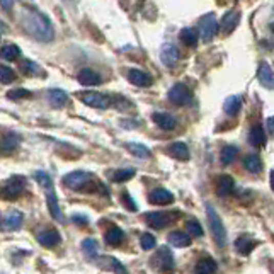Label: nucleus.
<instances>
[{
    "label": "nucleus",
    "instance_id": "f257e3e1",
    "mask_svg": "<svg viewBox=\"0 0 274 274\" xmlns=\"http://www.w3.org/2000/svg\"><path fill=\"white\" fill-rule=\"evenodd\" d=\"M23 28L29 36L34 39L41 41V43H51L55 38V29L51 24L50 17L36 9H26L23 12Z\"/></svg>",
    "mask_w": 274,
    "mask_h": 274
},
{
    "label": "nucleus",
    "instance_id": "f03ea898",
    "mask_svg": "<svg viewBox=\"0 0 274 274\" xmlns=\"http://www.w3.org/2000/svg\"><path fill=\"white\" fill-rule=\"evenodd\" d=\"M34 179L39 182V186L45 189L46 193V204H48V209L51 213V217L55 220L61 221V209H60V204H58V198H56V193H55V187H53V181H51V177L48 176L46 172L43 171H38L34 174Z\"/></svg>",
    "mask_w": 274,
    "mask_h": 274
},
{
    "label": "nucleus",
    "instance_id": "7ed1b4c3",
    "mask_svg": "<svg viewBox=\"0 0 274 274\" xmlns=\"http://www.w3.org/2000/svg\"><path fill=\"white\" fill-rule=\"evenodd\" d=\"M206 215H208L209 230H212L215 242H217L218 247H225L226 245V231H225L223 221H221V218L218 217V213L215 212V208L212 204H206Z\"/></svg>",
    "mask_w": 274,
    "mask_h": 274
},
{
    "label": "nucleus",
    "instance_id": "20e7f679",
    "mask_svg": "<svg viewBox=\"0 0 274 274\" xmlns=\"http://www.w3.org/2000/svg\"><path fill=\"white\" fill-rule=\"evenodd\" d=\"M199 36H201L203 41H206V43H209V41H213L215 36L218 34V29H220V24L217 17H215V14H206L203 15L201 19H199Z\"/></svg>",
    "mask_w": 274,
    "mask_h": 274
},
{
    "label": "nucleus",
    "instance_id": "39448f33",
    "mask_svg": "<svg viewBox=\"0 0 274 274\" xmlns=\"http://www.w3.org/2000/svg\"><path fill=\"white\" fill-rule=\"evenodd\" d=\"M91 182H92V176L83 171H73L63 177V184L67 187L73 189V191H83Z\"/></svg>",
    "mask_w": 274,
    "mask_h": 274
},
{
    "label": "nucleus",
    "instance_id": "423d86ee",
    "mask_svg": "<svg viewBox=\"0 0 274 274\" xmlns=\"http://www.w3.org/2000/svg\"><path fill=\"white\" fill-rule=\"evenodd\" d=\"M24 189H26V179L23 176H14L0 189V196L5 199H15L23 194Z\"/></svg>",
    "mask_w": 274,
    "mask_h": 274
},
{
    "label": "nucleus",
    "instance_id": "0eeeda50",
    "mask_svg": "<svg viewBox=\"0 0 274 274\" xmlns=\"http://www.w3.org/2000/svg\"><path fill=\"white\" fill-rule=\"evenodd\" d=\"M78 99H80L83 104H87V106H91V108H96V109H108L111 104V99L108 96L99 94V92H92V91L80 92L78 94Z\"/></svg>",
    "mask_w": 274,
    "mask_h": 274
},
{
    "label": "nucleus",
    "instance_id": "6e6552de",
    "mask_svg": "<svg viewBox=\"0 0 274 274\" xmlns=\"http://www.w3.org/2000/svg\"><path fill=\"white\" fill-rule=\"evenodd\" d=\"M167 97H168V101L172 104H176V106H184V104H187L189 99H191V92H189V89L184 86V83H176L174 87H171Z\"/></svg>",
    "mask_w": 274,
    "mask_h": 274
},
{
    "label": "nucleus",
    "instance_id": "1a4fd4ad",
    "mask_svg": "<svg viewBox=\"0 0 274 274\" xmlns=\"http://www.w3.org/2000/svg\"><path fill=\"white\" fill-rule=\"evenodd\" d=\"M257 78H259L261 86L274 91V70L269 67V63L262 61L259 68H257Z\"/></svg>",
    "mask_w": 274,
    "mask_h": 274
},
{
    "label": "nucleus",
    "instance_id": "9d476101",
    "mask_svg": "<svg viewBox=\"0 0 274 274\" xmlns=\"http://www.w3.org/2000/svg\"><path fill=\"white\" fill-rule=\"evenodd\" d=\"M160 60L165 67H174L179 60V50L171 43H165L160 48Z\"/></svg>",
    "mask_w": 274,
    "mask_h": 274
},
{
    "label": "nucleus",
    "instance_id": "9b49d317",
    "mask_svg": "<svg viewBox=\"0 0 274 274\" xmlns=\"http://www.w3.org/2000/svg\"><path fill=\"white\" fill-rule=\"evenodd\" d=\"M128 80L133 83V86H138V87H149L152 86V77L149 73H145L143 70H138V68H131L128 72Z\"/></svg>",
    "mask_w": 274,
    "mask_h": 274
},
{
    "label": "nucleus",
    "instance_id": "f8f14e48",
    "mask_svg": "<svg viewBox=\"0 0 274 274\" xmlns=\"http://www.w3.org/2000/svg\"><path fill=\"white\" fill-rule=\"evenodd\" d=\"M60 240H61V237L60 234H58L56 230H45V231H41V234L38 235V242L43 247H48V249H51V247H55L60 244Z\"/></svg>",
    "mask_w": 274,
    "mask_h": 274
},
{
    "label": "nucleus",
    "instance_id": "ddd939ff",
    "mask_svg": "<svg viewBox=\"0 0 274 274\" xmlns=\"http://www.w3.org/2000/svg\"><path fill=\"white\" fill-rule=\"evenodd\" d=\"M154 123L159 126V128H162V130H174L176 128V118H174L172 114H168V113H154Z\"/></svg>",
    "mask_w": 274,
    "mask_h": 274
},
{
    "label": "nucleus",
    "instance_id": "4468645a",
    "mask_svg": "<svg viewBox=\"0 0 274 274\" xmlns=\"http://www.w3.org/2000/svg\"><path fill=\"white\" fill-rule=\"evenodd\" d=\"M150 201L154 204H168L174 201V194L165 187H157L150 194Z\"/></svg>",
    "mask_w": 274,
    "mask_h": 274
},
{
    "label": "nucleus",
    "instance_id": "2eb2a0df",
    "mask_svg": "<svg viewBox=\"0 0 274 274\" xmlns=\"http://www.w3.org/2000/svg\"><path fill=\"white\" fill-rule=\"evenodd\" d=\"M77 78L82 86H97V83H101V77L92 68H83V70L78 72Z\"/></svg>",
    "mask_w": 274,
    "mask_h": 274
},
{
    "label": "nucleus",
    "instance_id": "dca6fc26",
    "mask_svg": "<svg viewBox=\"0 0 274 274\" xmlns=\"http://www.w3.org/2000/svg\"><path fill=\"white\" fill-rule=\"evenodd\" d=\"M19 145H20V136L17 133H9L7 136H4L2 143H0V150L4 154H12L14 150H17Z\"/></svg>",
    "mask_w": 274,
    "mask_h": 274
},
{
    "label": "nucleus",
    "instance_id": "f3484780",
    "mask_svg": "<svg viewBox=\"0 0 274 274\" xmlns=\"http://www.w3.org/2000/svg\"><path fill=\"white\" fill-rule=\"evenodd\" d=\"M239 23H240L239 10H228V12L223 15V19H221V28H223L225 33H230L231 29L237 28Z\"/></svg>",
    "mask_w": 274,
    "mask_h": 274
},
{
    "label": "nucleus",
    "instance_id": "a211bd4d",
    "mask_svg": "<svg viewBox=\"0 0 274 274\" xmlns=\"http://www.w3.org/2000/svg\"><path fill=\"white\" fill-rule=\"evenodd\" d=\"M48 101L53 108H63L68 102V96L61 89H51L48 91Z\"/></svg>",
    "mask_w": 274,
    "mask_h": 274
},
{
    "label": "nucleus",
    "instance_id": "6ab92c4d",
    "mask_svg": "<svg viewBox=\"0 0 274 274\" xmlns=\"http://www.w3.org/2000/svg\"><path fill=\"white\" fill-rule=\"evenodd\" d=\"M168 244L172 247H177V249H184V247L191 245V237L186 231H174L168 237Z\"/></svg>",
    "mask_w": 274,
    "mask_h": 274
},
{
    "label": "nucleus",
    "instance_id": "aec40b11",
    "mask_svg": "<svg viewBox=\"0 0 274 274\" xmlns=\"http://www.w3.org/2000/svg\"><path fill=\"white\" fill-rule=\"evenodd\" d=\"M146 221H149V225L152 226V228L160 230V228H164V226H167L171 220H168V215L160 213V212H155V213L146 215Z\"/></svg>",
    "mask_w": 274,
    "mask_h": 274
},
{
    "label": "nucleus",
    "instance_id": "412c9836",
    "mask_svg": "<svg viewBox=\"0 0 274 274\" xmlns=\"http://www.w3.org/2000/svg\"><path fill=\"white\" fill-rule=\"evenodd\" d=\"M157 259H159L160 262V271L162 272H171L174 269V261H172V254H171V250L168 249H160L159 250V254H157Z\"/></svg>",
    "mask_w": 274,
    "mask_h": 274
},
{
    "label": "nucleus",
    "instance_id": "4be33fe9",
    "mask_svg": "<svg viewBox=\"0 0 274 274\" xmlns=\"http://www.w3.org/2000/svg\"><path fill=\"white\" fill-rule=\"evenodd\" d=\"M23 221H24L23 213H20V212H10V213L5 215L4 225H5V228H7V230H17V228L23 226Z\"/></svg>",
    "mask_w": 274,
    "mask_h": 274
},
{
    "label": "nucleus",
    "instance_id": "5701e85b",
    "mask_svg": "<svg viewBox=\"0 0 274 274\" xmlns=\"http://www.w3.org/2000/svg\"><path fill=\"white\" fill-rule=\"evenodd\" d=\"M249 141L252 146H257V149H261V146L266 145V133L259 124L252 126L250 133H249Z\"/></svg>",
    "mask_w": 274,
    "mask_h": 274
},
{
    "label": "nucleus",
    "instance_id": "b1692460",
    "mask_svg": "<svg viewBox=\"0 0 274 274\" xmlns=\"http://www.w3.org/2000/svg\"><path fill=\"white\" fill-rule=\"evenodd\" d=\"M168 154L177 160H187L189 159V149H187L186 143H182V141H176V143H172L171 146H168Z\"/></svg>",
    "mask_w": 274,
    "mask_h": 274
},
{
    "label": "nucleus",
    "instance_id": "393cba45",
    "mask_svg": "<svg viewBox=\"0 0 274 274\" xmlns=\"http://www.w3.org/2000/svg\"><path fill=\"white\" fill-rule=\"evenodd\" d=\"M254 247H256V242L249 239V237H239V239L235 240V249L239 250V254L242 256L250 254V252L254 250Z\"/></svg>",
    "mask_w": 274,
    "mask_h": 274
},
{
    "label": "nucleus",
    "instance_id": "a878e982",
    "mask_svg": "<svg viewBox=\"0 0 274 274\" xmlns=\"http://www.w3.org/2000/svg\"><path fill=\"white\" fill-rule=\"evenodd\" d=\"M217 271V262L209 257H204V259L198 261L196 267H194V272L196 274H213Z\"/></svg>",
    "mask_w": 274,
    "mask_h": 274
},
{
    "label": "nucleus",
    "instance_id": "bb28decb",
    "mask_svg": "<svg viewBox=\"0 0 274 274\" xmlns=\"http://www.w3.org/2000/svg\"><path fill=\"white\" fill-rule=\"evenodd\" d=\"M20 72L28 77H36V75H43V70L39 68L38 63H34L33 60H23L20 61Z\"/></svg>",
    "mask_w": 274,
    "mask_h": 274
},
{
    "label": "nucleus",
    "instance_id": "cd10ccee",
    "mask_svg": "<svg viewBox=\"0 0 274 274\" xmlns=\"http://www.w3.org/2000/svg\"><path fill=\"white\" fill-rule=\"evenodd\" d=\"M242 109V99L239 96H230L226 97V101L223 104V111L228 116H235Z\"/></svg>",
    "mask_w": 274,
    "mask_h": 274
},
{
    "label": "nucleus",
    "instance_id": "c85d7f7f",
    "mask_svg": "<svg viewBox=\"0 0 274 274\" xmlns=\"http://www.w3.org/2000/svg\"><path fill=\"white\" fill-rule=\"evenodd\" d=\"M124 240V231L119 226H111L106 234V242L109 245H119Z\"/></svg>",
    "mask_w": 274,
    "mask_h": 274
},
{
    "label": "nucleus",
    "instance_id": "c756f323",
    "mask_svg": "<svg viewBox=\"0 0 274 274\" xmlns=\"http://www.w3.org/2000/svg\"><path fill=\"white\" fill-rule=\"evenodd\" d=\"M244 167H245L249 172L257 174V172H259L261 168H262V160H261V157H259V155H256V154L247 155L245 159H244Z\"/></svg>",
    "mask_w": 274,
    "mask_h": 274
},
{
    "label": "nucleus",
    "instance_id": "7c9ffc66",
    "mask_svg": "<svg viewBox=\"0 0 274 274\" xmlns=\"http://www.w3.org/2000/svg\"><path fill=\"white\" fill-rule=\"evenodd\" d=\"M234 186H235V182L230 176H221L218 181V194L220 196H228V194L234 191Z\"/></svg>",
    "mask_w": 274,
    "mask_h": 274
},
{
    "label": "nucleus",
    "instance_id": "2f4dec72",
    "mask_svg": "<svg viewBox=\"0 0 274 274\" xmlns=\"http://www.w3.org/2000/svg\"><path fill=\"white\" fill-rule=\"evenodd\" d=\"M0 56H2L4 60H7V61H15L20 56V48H19V46H15V45H7V46H4V48L0 50Z\"/></svg>",
    "mask_w": 274,
    "mask_h": 274
},
{
    "label": "nucleus",
    "instance_id": "473e14b6",
    "mask_svg": "<svg viewBox=\"0 0 274 274\" xmlns=\"http://www.w3.org/2000/svg\"><path fill=\"white\" fill-rule=\"evenodd\" d=\"M237 155H239V149L237 146H225L223 150H221V155H220V159H221V164L223 165H230V164H234V160L237 159Z\"/></svg>",
    "mask_w": 274,
    "mask_h": 274
},
{
    "label": "nucleus",
    "instance_id": "72a5a7b5",
    "mask_svg": "<svg viewBox=\"0 0 274 274\" xmlns=\"http://www.w3.org/2000/svg\"><path fill=\"white\" fill-rule=\"evenodd\" d=\"M126 149L130 150L131 155L138 157V159H149V157H150V150L146 149L145 145H140V143H126Z\"/></svg>",
    "mask_w": 274,
    "mask_h": 274
},
{
    "label": "nucleus",
    "instance_id": "f704fd0d",
    "mask_svg": "<svg viewBox=\"0 0 274 274\" xmlns=\"http://www.w3.org/2000/svg\"><path fill=\"white\" fill-rule=\"evenodd\" d=\"M179 38H181V41H184L187 46H196L198 45L196 31H193L191 28H184L181 33H179Z\"/></svg>",
    "mask_w": 274,
    "mask_h": 274
},
{
    "label": "nucleus",
    "instance_id": "c9c22d12",
    "mask_svg": "<svg viewBox=\"0 0 274 274\" xmlns=\"http://www.w3.org/2000/svg\"><path fill=\"white\" fill-rule=\"evenodd\" d=\"M14 78H15V73H14L12 68L0 63V82H2V83H10V82H14Z\"/></svg>",
    "mask_w": 274,
    "mask_h": 274
},
{
    "label": "nucleus",
    "instance_id": "e433bc0d",
    "mask_svg": "<svg viewBox=\"0 0 274 274\" xmlns=\"http://www.w3.org/2000/svg\"><path fill=\"white\" fill-rule=\"evenodd\" d=\"M131 177H135V171L133 168H121V171H116L114 172V181L116 182H124V181H130Z\"/></svg>",
    "mask_w": 274,
    "mask_h": 274
},
{
    "label": "nucleus",
    "instance_id": "4c0bfd02",
    "mask_svg": "<svg viewBox=\"0 0 274 274\" xmlns=\"http://www.w3.org/2000/svg\"><path fill=\"white\" fill-rule=\"evenodd\" d=\"M186 230L189 231V235H193V237H203V226L199 225L198 220H189L186 223Z\"/></svg>",
    "mask_w": 274,
    "mask_h": 274
},
{
    "label": "nucleus",
    "instance_id": "58836bf2",
    "mask_svg": "<svg viewBox=\"0 0 274 274\" xmlns=\"http://www.w3.org/2000/svg\"><path fill=\"white\" fill-rule=\"evenodd\" d=\"M106 259V262L109 264V267H113L116 274H128V271H126V267L121 264V262L116 259V257H104Z\"/></svg>",
    "mask_w": 274,
    "mask_h": 274
},
{
    "label": "nucleus",
    "instance_id": "ea45409f",
    "mask_svg": "<svg viewBox=\"0 0 274 274\" xmlns=\"http://www.w3.org/2000/svg\"><path fill=\"white\" fill-rule=\"evenodd\" d=\"M155 245H157V240H155V237L152 234H143V235H141V247H143V250L155 249Z\"/></svg>",
    "mask_w": 274,
    "mask_h": 274
},
{
    "label": "nucleus",
    "instance_id": "a19ab883",
    "mask_svg": "<svg viewBox=\"0 0 274 274\" xmlns=\"http://www.w3.org/2000/svg\"><path fill=\"white\" fill-rule=\"evenodd\" d=\"M9 99L10 101H19V99H26L31 96L29 91H26V89H14V91H10L9 94Z\"/></svg>",
    "mask_w": 274,
    "mask_h": 274
},
{
    "label": "nucleus",
    "instance_id": "79ce46f5",
    "mask_svg": "<svg viewBox=\"0 0 274 274\" xmlns=\"http://www.w3.org/2000/svg\"><path fill=\"white\" fill-rule=\"evenodd\" d=\"M82 249L87 252L89 256H94L97 252V240L94 239H87L82 242Z\"/></svg>",
    "mask_w": 274,
    "mask_h": 274
},
{
    "label": "nucleus",
    "instance_id": "37998d69",
    "mask_svg": "<svg viewBox=\"0 0 274 274\" xmlns=\"http://www.w3.org/2000/svg\"><path fill=\"white\" fill-rule=\"evenodd\" d=\"M123 199H126V203H128V204H126V206H128V208L131 209V212H136V206H135L133 199L130 198V194H123Z\"/></svg>",
    "mask_w": 274,
    "mask_h": 274
},
{
    "label": "nucleus",
    "instance_id": "c03bdc74",
    "mask_svg": "<svg viewBox=\"0 0 274 274\" xmlns=\"http://www.w3.org/2000/svg\"><path fill=\"white\" fill-rule=\"evenodd\" d=\"M75 223H78V225H87L89 223V220L86 218V217H82V215H75V217L72 218Z\"/></svg>",
    "mask_w": 274,
    "mask_h": 274
},
{
    "label": "nucleus",
    "instance_id": "a18cd8bd",
    "mask_svg": "<svg viewBox=\"0 0 274 274\" xmlns=\"http://www.w3.org/2000/svg\"><path fill=\"white\" fill-rule=\"evenodd\" d=\"M0 5H2V9L10 10L14 7V0H0Z\"/></svg>",
    "mask_w": 274,
    "mask_h": 274
},
{
    "label": "nucleus",
    "instance_id": "49530a36",
    "mask_svg": "<svg viewBox=\"0 0 274 274\" xmlns=\"http://www.w3.org/2000/svg\"><path fill=\"white\" fill-rule=\"evenodd\" d=\"M267 130H269L271 133H274V116H271V118L267 119Z\"/></svg>",
    "mask_w": 274,
    "mask_h": 274
},
{
    "label": "nucleus",
    "instance_id": "de8ad7c7",
    "mask_svg": "<svg viewBox=\"0 0 274 274\" xmlns=\"http://www.w3.org/2000/svg\"><path fill=\"white\" fill-rule=\"evenodd\" d=\"M7 29H9V28H7V24H5L4 20L0 19V31H2V33H7Z\"/></svg>",
    "mask_w": 274,
    "mask_h": 274
},
{
    "label": "nucleus",
    "instance_id": "09e8293b",
    "mask_svg": "<svg viewBox=\"0 0 274 274\" xmlns=\"http://www.w3.org/2000/svg\"><path fill=\"white\" fill-rule=\"evenodd\" d=\"M271 187H272V191H274V168H272V172H271Z\"/></svg>",
    "mask_w": 274,
    "mask_h": 274
},
{
    "label": "nucleus",
    "instance_id": "8fccbe9b",
    "mask_svg": "<svg viewBox=\"0 0 274 274\" xmlns=\"http://www.w3.org/2000/svg\"><path fill=\"white\" fill-rule=\"evenodd\" d=\"M271 29H272V33H274V23L271 24Z\"/></svg>",
    "mask_w": 274,
    "mask_h": 274
}]
</instances>
